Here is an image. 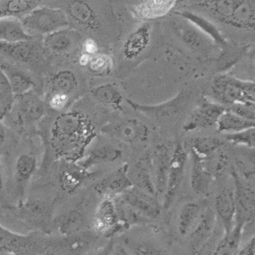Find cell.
Returning a JSON list of instances; mask_svg holds the SVG:
<instances>
[{"label":"cell","mask_w":255,"mask_h":255,"mask_svg":"<svg viewBox=\"0 0 255 255\" xmlns=\"http://www.w3.org/2000/svg\"><path fill=\"white\" fill-rule=\"evenodd\" d=\"M108 2V0H46L43 5L61 8L69 27L96 40L101 48H106L113 36L114 17Z\"/></svg>","instance_id":"obj_1"},{"label":"cell","mask_w":255,"mask_h":255,"mask_svg":"<svg viewBox=\"0 0 255 255\" xmlns=\"http://www.w3.org/2000/svg\"><path fill=\"white\" fill-rule=\"evenodd\" d=\"M0 56L43 78L53 66L41 37L21 42H0Z\"/></svg>","instance_id":"obj_2"},{"label":"cell","mask_w":255,"mask_h":255,"mask_svg":"<svg viewBox=\"0 0 255 255\" xmlns=\"http://www.w3.org/2000/svg\"><path fill=\"white\" fill-rule=\"evenodd\" d=\"M53 142L57 148L69 153L79 150L92 137L91 123L78 111H68L60 115L52 128Z\"/></svg>","instance_id":"obj_3"},{"label":"cell","mask_w":255,"mask_h":255,"mask_svg":"<svg viewBox=\"0 0 255 255\" xmlns=\"http://www.w3.org/2000/svg\"><path fill=\"white\" fill-rule=\"evenodd\" d=\"M202 5L219 22L254 32L255 0H204Z\"/></svg>","instance_id":"obj_4"},{"label":"cell","mask_w":255,"mask_h":255,"mask_svg":"<svg viewBox=\"0 0 255 255\" xmlns=\"http://www.w3.org/2000/svg\"><path fill=\"white\" fill-rule=\"evenodd\" d=\"M84 38L78 30L68 26L45 35L42 38V43L52 59V65L62 62L75 63Z\"/></svg>","instance_id":"obj_5"},{"label":"cell","mask_w":255,"mask_h":255,"mask_svg":"<svg viewBox=\"0 0 255 255\" xmlns=\"http://www.w3.org/2000/svg\"><path fill=\"white\" fill-rule=\"evenodd\" d=\"M255 87L254 81L220 75L214 78L210 89L214 101L230 107L237 103H255Z\"/></svg>","instance_id":"obj_6"},{"label":"cell","mask_w":255,"mask_h":255,"mask_svg":"<svg viewBox=\"0 0 255 255\" xmlns=\"http://www.w3.org/2000/svg\"><path fill=\"white\" fill-rule=\"evenodd\" d=\"M25 32L31 37L49 35L69 26L68 18L61 8L41 5L20 18Z\"/></svg>","instance_id":"obj_7"},{"label":"cell","mask_w":255,"mask_h":255,"mask_svg":"<svg viewBox=\"0 0 255 255\" xmlns=\"http://www.w3.org/2000/svg\"><path fill=\"white\" fill-rule=\"evenodd\" d=\"M46 103L43 96L35 91L23 95H15L13 106L8 115L15 118L20 126H30L42 120L47 113Z\"/></svg>","instance_id":"obj_8"},{"label":"cell","mask_w":255,"mask_h":255,"mask_svg":"<svg viewBox=\"0 0 255 255\" xmlns=\"http://www.w3.org/2000/svg\"><path fill=\"white\" fill-rule=\"evenodd\" d=\"M0 68L6 76L14 95H23L32 91H36L40 95L43 94V77L20 65L8 62L1 56Z\"/></svg>","instance_id":"obj_9"},{"label":"cell","mask_w":255,"mask_h":255,"mask_svg":"<svg viewBox=\"0 0 255 255\" xmlns=\"http://www.w3.org/2000/svg\"><path fill=\"white\" fill-rule=\"evenodd\" d=\"M187 159L188 153L186 149L180 142H177L174 151L171 155L169 162L167 184L164 193V200L162 204V207L165 210H169V208L176 201L184 178Z\"/></svg>","instance_id":"obj_10"},{"label":"cell","mask_w":255,"mask_h":255,"mask_svg":"<svg viewBox=\"0 0 255 255\" xmlns=\"http://www.w3.org/2000/svg\"><path fill=\"white\" fill-rule=\"evenodd\" d=\"M192 97V92L184 90L179 92L176 97L164 102L156 105H139L133 101L127 100L128 105L141 115L149 117L152 119L162 121L168 118H173L182 113L187 107L189 100Z\"/></svg>","instance_id":"obj_11"},{"label":"cell","mask_w":255,"mask_h":255,"mask_svg":"<svg viewBox=\"0 0 255 255\" xmlns=\"http://www.w3.org/2000/svg\"><path fill=\"white\" fill-rule=\"evenodd\" d=\"M226 110V107L213 100L202 98L186 121L183 127L184 130L193 131L212 128L216 125L218 120Z\"/></svg>","instance_id":"obj_12"},{"label":"cell","mask_w":255,"mask_h":255,"mask_svg":"<svg viewBox=\"0 0 255 255\" xmlns=\"http://www.w3.org/2000/svg\"><path fill=\"white\" fill-rule=\"evenodd\" d=\"M148 129L143 124L137 120L128 119L110 124L105 127L103 131L106 134L116 138L118 140L131 144L146 141L149 134Z\"/></svg>","instance_id":"obj_13"},{"label":"cell","mask_w":255,"mask_h":255,"mask_svg":"<svg viewBox=\"0 0 255 255\" xmlns=\"http://www.w3.org/2000/svg\"><path fill=\"white\" fill-rule=\"evenodd\" d=\"M151 40V24L148 22L141 24L125 38L121 48L122 56L128 61L136 59L149 48Z\"/></svg>","instance_id":"obj_14"},{"label":"cell","mask_w":255,"mask_h":255,"mask_svg":"<svg viewBox=\"0 0 255 255\" xmlns=\"http://www.w3.org/2000/svg\"><path fill=\"white\" fill-rule=\"evenodd\" d=\"M121 196V200L144 217L156 219L160 215V206L156 196L132 186Z\"/></svg>","instance_id":"obj_15"},{"label":"cell","mask_w":255,"mask_h":255,"mask_svg":"<svg viewBox=\"0 0 255 255\" xmlns=\"http://www.w3.org/2000/svg\"><path fill=\"white\" fill-rule=\"evenodd\" d=\"M170 157L167 146L162 144L156 146L152 158H150L156 196L164 194L166 191Z\"/></svg>","instance_id":"obj_16"},{"label":"cell","mask_w":255,"mask_h":255,"mask_svg":"<svg viewBox=\"0 0 255 255\" xmlns=\"http://www.w3.org/2000/svg\"><path fill=\"white\" fill-rule=\"evenodd\" d=\"M133 186L129 176V166L124 164L96 186L97 192L108 198L116 197Z\"/></svg>","instance_id":"obj_17"},{"label":"cell","mask_w":255,"mask_h":255,"mask_svg":"<svg viewBox=\"0 0 255 255\" xmlns=\"http://www.w3.org/2000/svg\"><path fill=\"white\" fill-rule=\"evenodd\" d=\"M232 176L236 183V219H242L246 222L252 220L255 212V194L253 191L240 180L236 171H232Z\"/></svg>","instance_id":"obj_18"},{"label":"cell","mask_w":255,"mask_h":255,"mask_svg":"<svg viewBox=\"0 0 255 255\" xmlns=\"http://www.w3.org/2000/svg\"><path fill=\"white\" fill-rule=\"evenodd\" d=\"M216 212L223 227L224 233H229L235 225L236 214L235 192L232 189H224L218 194L216 198Z\"/></svg>","instance_id":"obj_19"},{"label":"cell","mask_w":255,"mask_h":255,"mask_svg":"<svg viewBox=\"0 0 255 255\" xmlns=\"http://www.w3.org/2000/svg\"><path fill=\"white\" fill-rule=\"evenodd\" d=\"M216 224V216L213 211L207 209L201 212L196 225L191 230L190 246L192 251L196 252L210 239Z\"/></svg>","instance_id":"obj_20"},{"label":"cell","mask_w":255,"mask_h":255,"mask_svg":"<svg viewBox=\"0 0 255 255\" xmlns=\"http://www.w3.org/2000/svg\"><path fill=\"white\" fill-rule=\"evenodd\" d=\"M116 203L112 198L106 197L99 204L94 219V227L98 233H112L118 224Z\"/></svg>","instance_id":"obj_21"},{"label":"cell","mask_w":255,"mask_h":255,"mask_svg":"<svg viewBox=\"0 0 255 255\" xmlns=\"http://www.w3.org/2000/svg\"><path fill=\"white\" fill-rule=\"evenodd\" d=\"M91 97L97 103L107 108L121 110L124 97L115 84L106 83L94 87L90 90Z\"/></svg>","instance_id":"obj_22"},{"label":"cell","mask_w":255,"mask_h":255,"mask_svg":"<svg viewBox=\"0 0 255 255\" xmlns=\"http://www.w3.org/2000/svg\"><path fill=\"white\" fill-rule=\"evenodd\" d=\"M176 14L189 21L194 26L196 27L201 32H203L205 35H207L218 44L222 45H227L226 38L219 28L216 26L211 20L205 18L200 13L192 12L189 10H184L182 12H176Z\"/></svg>","instance_id":"obj_23"},{"label":"cell","mask_w":255,"mask_h":255,"mask_svg":"<svg viewBox=\"0 0 255 255\" xmlns=\"http://www.w3.org/2000/svg\"><path fill=\"white\" fill-rule=\"evenodd\" d=\"M192 153L191 186L192 190L199 195H206L209 192L212 181V175L206 168L203 159Z\"/></svg>","instance_id":"obj_24"},{"label":"cell","mask_w":255,"mask_h":255,"mask_svg":"<svg viewBox=\"0 0 255 255\" xmlns=\"http://www.w3.org/2000/svg\"><path fill=\"white\" fill-rule=\"evenodd\" d=\"M129 176L135 187L156 197L150 158H143L139 160Z\"/></svg>","instance_id":"obj_25"},{"label":"cell","mask_w":255,"mask_h":255,"mask_svg":"<svg viewBox=\"0 0 255 255\" xmlns=\"http://www.w3.org/2000/svg\"><path fill=\"white\" fill-rule=\"evenodd\" d=\"M38 159L32 152H23L17 157L14 165V179L18 188H22L35 174Z\"/></svg>","instance_id":"obj_26"},{"label":"cell","mask_w":255,"mask_h":255,"mask_svg":"<svg viewBox=\"0 0 255 255\" xmlns=\"http://www.w3.org/2000/svg\"><path fill=\"white\" fill-rule=\"evenodd\" d=\"M122 155V152L111 145H102L90 151L85 159L80 162V166L88 169L93 166L115 162Z\"/></svg>","instance_id":"obj_27"},{"label":"cell","mask_w":255,"mask_h":255,"mask_svg":"<svg viewBox=\"0 0 255 255\" xmlns=\"http://www.w3.org/2000/svg\"><path fill=\"white\" fill-rule=\"evenodd\" d=\"M46 0H0V18H22Z\"/></svg>","instance_id":"obj_28"},{"label":"cell","mask_w":255,"mask_h":255,"mask_svg":"<svg viewBox=\"0 0 255 255\" xmlns=\"http://www.w3.org/2000/svg\"><path fill=\"white\" fill-rule=\"evenodd\" d=\"M25 32L19 18L14 17L0 18V42H16L31 39Z\"/></svg>","instance_id":"obj_29"},{"label":"cell","mask_w":255,"mask_h":255,"mask_svg":"<svg viewBox=\"0 0 255 255\" xmlns=\"http://www.w3.org/2000/svg\"><path fill=\"white\" fill-rule=\"evenodd\" d=\"M247 222L242 219H236L235 225L230 232L225 234L219 242L215 254L216 255H233L239 250L242 240L244 228Z\"/></svg>","instance_id":"obj_30"},{"label":"cell","mask_w":255,"mask_h":255,"mask_svg":"<svg viewBox=\"0 0 255 255\" xmlns=\"http://www.w3.org/2000/svg\"><path fill=\"white\" fill-rule=\"evenodd\" d=\"M176 0H146L135 8L138 16L153 19L166 15L174 7Z\"/></svg>","instance_id":"obj_31"},{"label":"cell","mask_w":255,"mask_h":255,"mask_svg":"<svg viewBox=\"0 0 255 255\" xmlns=\"http://www.w3.org/2000/svg\"><path fill=\"white\" fill-rule=\"evenodd\" d=\"M217 129L219 132H235L255 127V121H249L238 116L226 108L218 120Z\"/></svg>","instance_id":"obj_32"},{"label":"cell","mask_w":255,"mask_h":255,"mask_svg":"<svg viewBox=\"0 0 255 255\" xmlns=\"http://www.w3.org/2000/svg\"><path fill=\"white\" fill-rule=\"evenodd\" d=\"M223 145V141L219 138L215 136H199L192 140L191 152L204 160L215 154V152L220 150Z\"/></svg>","instance_id":"obj_33"},{"label":"cell","mask_w":255,"mask_h":255,"mask_svg":"<svg viewBox=\"0 0 255 255\" xmlns=\"http://www.w3.org/2000/svg\"><path fill=\"white\" fill-rule=\"evenodd\" d=\"M201 212L202 209L200 206L195 202H189L182 206L179 213L178 223L179 233L182 236H186L187 234L190 233L192 228L197 222Z\"/></svg>","instance_id":"obj_34"},{"label":"cell","mask_w":255,"mask_h":255,"mask_svg":"<svg viewBox=\"0 0 255 255\" xmlns=\"http://www.w3.org/2000/svg\"><path fill=\"white\" fill-rule=\"evenodd\" d=\"M15 95L3 71L0 68V121L6 118L13 106Z\"/></svg>","instance_id":"obj_35"},{"label":"cell","mask_w":255,"mask_h":255,"mask_svg":"<svg viewBox=\"0 0 255 255\" xmlns=\"http://www.w3.org/2000/svg\"><path fill=\"white\" fill-rule=\"evenodd\" d=\"M88 172L81 166H71L62 172L60 180L66 191H73L81 184L88 176Z\"/></svg>","instance_id":"obj_36"},{"label":"cell","mask_w":255,"mask_h":255,"mask_svg":"<svg viewBox=\"0 0 255 255\" xmlns=\"http://www.w3.org/2000/svg\"><path fill=\"white\" fill-rule=\"evenodd\" d=\"M26 242V238L10 232L0 225V248L12 252L14 249L25 246Z\"/></svg>","instance_id":"obj_37"},{"label":"cell","mask_w":255,"mask_h":255,"mask_svg":"<svg viewBox=\"0 0 255 255\" xmlns=\"http://www.w3.org/2000/svg\"><path fill=\"white\" fill-rule=\"evenodd\" d=\"M255 129L254 127L239 132H229L226 135V139L235 145H243L249 148H255Z\"/></svg>","instance_id":"obj_38"},{"label":"cell","mask_w":255,"mask_h":255,"mask_svg":"<svg viewBox=\"0 0 255 255\" xmlns=\"http://www.w3.org/2000/svg\"><path fill=\"white\" fill-rule=\"evenodd\" d=\"M229 111L241 118L255 121V103H237L229 107Z\"/></svg>","instance_id":"obj_39"},{"label":"cell","mask_w":255,"mask_h":255,"mask_svg":"<svg viewBox=\"0 0 255 255\" xmlns=\"http://www.w3.org/2000/svg\"><path fill=\"white\" fill-rule=\"evenodd\" d=\"M239 255H254L255 252V236H253L252 239L246 244V246H244L242 249L239 250Z\"/></svg>","instance_id":"obj_40"},{"label":"cell","mask_w":255,"mask_h":255,"mask_svg":"<svg viewBox=\"0 0 255 255\" xmlns=\"http://www.w3.org/2000/svg\"><path fill=\"white\" fill-rule=\"evenodd\" d=\"M7 131L5 127L0 123V146H2L6 140Z\"/></svg>","instance_id":"obj_41"},{"label":"cell","mask_w":255,"mask_h":255,"mask_svg":"<svg viewBox=\"0 0 255 255\" xmlns=\"http://www.w3.org/2000/svg\"><path fill=\"white\" fill-rule=\"evenodd\" d=\"M2 186H3V178H2V172L0 170V190L2 189Z\"/></svg>","instance_id":"obj_42"}]
</instances>
